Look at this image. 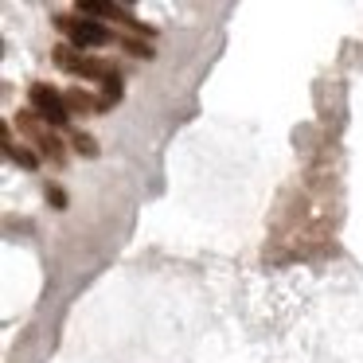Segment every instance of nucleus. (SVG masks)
<instances>
[{
    "instance_id": "f257e3e1",
    "label": "nucleus",
    "mask_w": 363,
    "mask_h": 363,
    "mask_svg": "<svg viewBox=\"0 0 363 363\" xmlns=\"http://www.w3.org/2000/svg\"><path fill=\"white\" fill-rule=\"evenodd\" d=\"M51 59H55L59 71L79 74V79L106 82V79L118 74V67H113V63H106V59H98V55H82V51H74L71 43H55V48H51Z\"/></svg>"
},
{
    "instance_id": "f03ea898",
    "label": "nucleus",
    "mask_w": 363,
    "mask_h": 363,
    "mask_svg": "<svg viewBox=\"0 0 363 363\" xmlns=\"http://www.w3.org/2000/svg\"><path fill=\"white\" fill-rule=\"evenodd\" d=\"M55 28L71 40V48H106V43H113V32L102 24V20H86V16H67V12H59L55 16Z\"/></svg>"
},
{
    "instance_id": "7ed1b4c3",
    "label": "nucleus",
    "mask_w": 363,
    "mask_h": 363,
    "mask_svg": "<svg viewBox=\"0 0 363 363\" xmlns=\"http://www.w3.org/2000/svg\"><path fill=\"white\" fill-rule=\"evenodd\" d=\"M16 125H20V133H24L28 141H32L35 149H40V157H48L51 164H63V160H67L63 141H59V137L51 133L48 121H43L35 110H20V113H16Z\"/></svg>"
},
{
    "instance_id": "20e7f679",
    "label": "nucleus",
    "mask_w": 363,
    "mask_h": 363,
    "mask_svg": "<svg viewBox=\"0 0 363 363\" xmlns=\"http://www.w3.org/2000/svg\"><path fill=\"white\" fill-rule=\"evenodd\" d=\"M28 102H32V110L40 113L48 125H67V118H71L67 98L59 94V90H51L48 82H32V86H28Z\"/></svg>"
},
{
    "instance_id": "39448f33",
    "label": "nucleus",
    "mask_w": 363,
    "mask_h": 363,
    "mask_svg": "<svg viewBox=\"0 0 363 363\" xmlns=\"http://www.w3.org/2000/svg\"><path fill=\"white\" fill-rule=\"evenodd\" d=\"M79 12H82V16H106V20H118V24L133 28V32L152 35L149 28L141 24V20H133V12H125L121 4H106V0H79Z\"/></svg>"
},
{
    "instance_id": "423d86ee",
    "label": "nucleus",
    "mask_w": 363,
    "mask_h": 363,
    "mask_svg": "<svg viewBox=\"0 0 363 363\" xmlns=\"http://www.w3.org/2000/svg\"><path fill=\"white\" fill-rule=\"evenodd\" d=\"M63 98H67V110H71V113H106V110H110L102 98H94L90 90H82V86H71Z\"/></svg>"
},
{
    "instance_id": "0eeeda50",
    "label": "nucleus",
    "mask_w": 363,
    "mask_h": 363,
    "mask_svg": "<svg viewBox=\"0 0 363 363\" xmlns=\"http://www.w3.org/2000/svg\"><path fill=\"white\" fill-rule=\"evenodd\" d=\"M0 141H4V157H9L12 164H20V168H40V157H35L32 149H24V145H16V141H12L9 125L0 129Z\"/></svg>"
},
{
    "instance_id": "6e6552de",
    "label": "nucleus",
    "mask_w": 363,
    "mask_h": 363,
    "mask_svg": "<svg viewBox=\"0 0 363 363\" xmlns=\"http://www.w3.org/2000/svg\"><path fill=\"white\" fill-rule=\"evenodd\" d=\"M71 145H74V152H79V157H86V160H94L98 152H102V149H98V141H94L90 133H74Z\"/></svg>"
},
{
    "instance_id": "1a4fd4ad",
    "label": "nucleus",
    "mask_w": 363,
    "mask_h": 363,
    "mask_svg": "<svg viewBox=\"0 0 363 363\" xmlns=\"http://www.w3.org/2000/svg\"><path fill=\"white\" fill-rule=\"evenodd\" d=\"M43 196H48V203L51 207H55V211H67V191L63 188H59V184H43Z\"/></svg>"
},
{
    "instance_id": "9d476101",
    "label": "nucleus",
    "mask_w": 363,
    "mask_h": 363,
    "mask_svg": "<svg viewBox=\"0 0 363 363\" xmlns=\"http://www.w3.org/2000/svg\"><path fill=\"white\" fill-rule=\"evenodd\" d=\"M102 102H106V106L121 102V74H113V79L102 82Z\"/></svg>"
},
{
    "instance_id": "9b49d317",
    "label": "nucleus",
    "mask_w": 363,
    "mask_h": 363,
    "mask_svg": "<svg viewBox=\"0 0 363 363\" xmlns=\"http://www.w3.org/2000/svg\"><path fill=\"white\" fill-rule=\"evenodd\" d=\"M118 43L129 51V55H137V59H152V55H157V51H152L149 43H141V40H118Z\"/></svg>"
}]
</instances>
